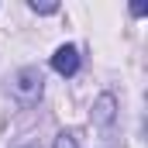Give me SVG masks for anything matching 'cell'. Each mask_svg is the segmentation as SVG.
<instances>
[{"mask_svg":"<svg viewBox=\"0 0 148 148\" xmlns=\"http://www.w3.org/2000/svg\"><path fill=\"white\" fill-rule=\"evenodd\" d=\"M10 93H14V100H17V103H24V107L38 103V100H41V93H45L41 69H38V66H24V69H17L14 83H10Z\"/></svg>","mask_w":148,"mask_h":148,"instance_id":"obj_1","label":"cell"},{"mask_svg":"<svg viewBox=\"0 0 148 148\" xmlns=\"http://www.w3.org/2000/svg\"><path fill=\"white\" fill-rule=\"evenodd\" d=\"M114 117H117V97H114V93H100L97 103H93V124H97L100 131H110Z\"/></svg>","mask_w":148,"mask_h":148,"instance_id":"obj_2","label":"cell"},{"mask_svg":"<svg viewBox=\"0 0 148 148\" xmlns=\"http://www.w3.org/2000/svg\"><path fill=\"white\" fill-rule=\"evenodd\" d=\"M52 69L59 76H76L79 73V48L76 45H59L52 55Z\"/></svg>","mask_w":148,"mask_h":148,"instance_id":"obj_3","label":"cell"},{"mask_svg":"<svg viewBox=\"0 0 148 148\" xmlns=\"http://www.w3.org/2000/svg\"><path fill=\"white\" fill-rule=\"evenodd\" d=\"M52 148H79V138H76L73 131H62L59 138H55V145Z\"/></svg>","mask_w":148,"mask_h":148,"instance_id":"obj_4","label":"cell"},{"mask_svg":"<svg viewBox=\"0 0 148 148\" xmlns=\"http://www.w3.org/2000/svg\"><path fill=\"white\" fill-rule=\"evenodd\" d=\"M31 10H35V14H55L59 3H38V0H31Z\"/></svg>","mask_w":148,"mask_h":148,"instance_id":"obj_5","label":"cell"},{"mask_svg":"<svg viewBox=\"0 0 148 148\" xmlns=\"http://www.w3.org/2000/svg\"><path fill=\"white\" fill-rule=\"evenodd\" d=\"M24 148H35V145H24Z\"/></svg>","mask_w":148,"mask_h":148,"instance_id":"obj_6","label":"cell"}]
</instances>
